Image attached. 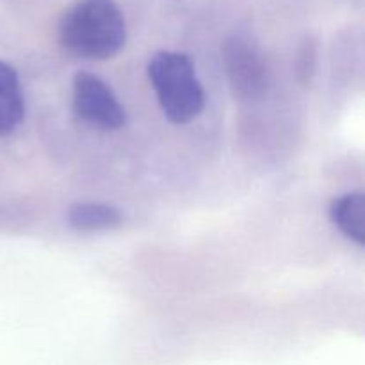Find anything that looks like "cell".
<instances>
[{
    "instance_id": "1",
    "label": "cell",
    "mask_w": 365,
    "mask_h": 365,
    "mask_svg": "<svg viewBox=\"0 0 365 365\" xmlns=\"http://www.w3.org/2000/svg\"><path fill=\"white\" fill-rule=\"evenodd\" d=\"M59 43L81 59L114 57L127 41V24L116 0H75L59 21Z\"/></svg>"
},
{
    "instance_id": "2",
    "label": "cell",
    "mask_w": 365,
    "mask_h": 365,
    "mask_svg": "<svg viewBox=\"0 0 365 365\" xmlns=\"http://www.w3.org/2000/svg\"><path fill=\"white\" fill-rule=\"evenodd\" d=\"M148 78L164 116L175 125L195 120L205 107V91L189 56L163 50L148 63Z\"/></svg>"
},
{
    "instance_id": "3",
    "label": "cell",
    "mask_w": 365,
    "mask_h": 365,
    "mask_svg": "<svg viewBox=\"0 0 365 365\" xmlns=\"http://www.w3.org/2000/svg\"><path fill=\"white\" fill-rule=\"evenodd\" d=\"M73 110L81 120L106 130H118L127 123V113L103 78L89 71H78L71 86Z\"/></svg>"
},
{
    "instance_id": "4",
    "label": "cell",
    "mask_w": 365,
    "mask_h": 365,
    "mask_svg": "<svg viewBox=\"0 0 365 365\" xmlns=\"http://www.w3.org/2000/svg\"><path fill=\"white\" fill-rule=\"evenodd\" d=\"M223 64L235 96L257 100L267 89V66L262 53L246 36L235 34L223 45Z\"/></svg>"
},
{
    "instance_id": "5",
    "label": "cell",
    "mask_w": 365,
    "mask_h": 365,
    "mask_svg": "<svg viewBox=\"0 0 365 365\" xmlns=\"http://www.w3.org/2000/svg\"><path fill=\"white\" fill-rule=\"evenodd\" d=\"M25 118V98L16 70L0 59V135L16 130Z\"/></svg>"
},
{
    "instance_id": "6",
    "label": "cell",
    "mask_w": 365,
    "mask_h": 365,
    "mask_svg": "<svg viewBox=\"0 0 365 365\" xmlns=\"http://www.w3.org/2000/svg\"><path fill=\"white\" fill-rule=\"evenodd\" d=\"M330 221L349 241L365 245V198L362 192H348L331 202Z\"/></svg>"
},
{
    "instance_id": "7",
    "label": "cell",
    "mask_w": 365,
    "mask_h": 365,
    "mask_svg": "<svg viewBox=\"0 0 365 365\" xmlns=\"http://www.w3.org/2000/svg\"><path fill=\"white\" fill-rule=\"evenodd\" d=\"M123 221L120 209L100 202H78L68 210V223L78 232H100L116 228Z\"/></svg>"
}]
</instances>
